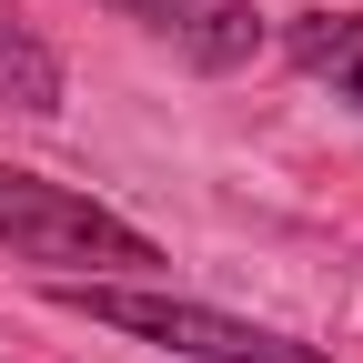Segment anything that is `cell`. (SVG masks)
I'll list each match as a JSON object with an SVG mask.
<instances>
[{"mask_svg":"<svg viewBox=\"0 0 363 363\" xmlns=\"http://www.w3.org/2000/svg\"><path fill=\"white\" fill-rule=\"evenodd\" d=\"M293 71H313V81H333V101H353L363 111V21H343V11H323V21H293Z\"/></svg>","mask_w":363,"mask_h":363,"instance_id":"5b68a950","label":"cell"},{"mask_svg":"<svg viewBox=\"0 0 363 363\" xmlns=\"http://www.w3.org/2000/svg\"><path fill=\"white\" fill-rule=\"evenodd\" d=\"M101 11H121L131 30L172 40L192 71H242L262 51V11L252 0H101Z\"/></svg>","mask_w":363,"mask_h":363,"instance_id":"3957f363","label":"cell"},{"mask_svg":"<svg viewBox=\"0 0 363 363\" xmlns=\"http://www.w3.org/2000/svg\"><path fill=\"white\" fill-rule=\"evenodd\" d=\"M0 252L40 262V272H81V283H131V272H162V242L142 222H121L111 202L71 192V182H40L21 162H0Z\"/></svg>","mask_w":363,"mask_h":363,"instance_id":"6da1fadb","label":"cell"},{"mask_svg":"<svg viewBox=\"0 0 363 363\" xmlns=\"http://www.w3.org/2000/svg\"><path fill=\"white\" fill-rule=\"evenodd\" d=\"M71 101V81H61V51L40 40L30 21H11V0H0V111H30V121H51Z\"/></svg>","mask_w":363,"mask_h":363,"instance_id":"277c9868","label":"cell"},{"mask_svg":"<svg viewBox=\"0 0 363 363\" xmlns=\"http://www.w3.org/2000/svg\"><path fill=\"white\" fill-rule=\"evenodd\" d=\"M51 303L81 313V323H101V333L172 343L182 363H323L313 343L272 333V323H242V313H222V303H182V293H152V283H81V272H61Z\"/></svg>","mask_w":363,"mask_h":363,"instance_id":"7a4b0ae2","label":"cell"}]
</instances>
